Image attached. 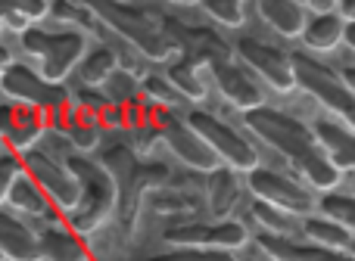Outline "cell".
Wrapping results in <instances>:
<instances>
[{"label": "cell", "mask_w": 355, "mask_h": 261, "mask_svg": "<svg viewBox=\"0 0 355 261\" xmlns=\"http://www.w3.org/2000/svg\"><path fill=\"white\" fill-rule=\"evenodd\" d=\"M100 87H103V97L110 100L112 106H128V103H135V100H141V78H137V72H128V69H122V66Z\"/></svg>", "instance_id": "cell-28"}, {"label": "cell", "mask_w": 355, "mask_h": 261, "mask_svg": "<svg viewBox=\"0 0 355 261\" xmlns=\"http://www.w3.org/2000/svg\"><path fill=\"white\" fill-rule=\"evenodd\" d=\"M231 53H237V60L256 75L262 84H268L277 93H293L296 81H293V66H290V53L281 50L277 44L262 41L252 35H240L231 44Z\"/></svg>", "instance_id": "cell-11"}, {"label": "cell", "mask_w": 355, "mask_h": 261, "mask_svg": "<svg viewBox=\"0 0 355 261\" xmlns=\"http://www.w3.org/2000/svg\"><path fill=\"white\" fill-rule=\"evenodd\" d=\"M19 35H22L25 53H31L37 60V72L47 81H56V84H62V81L75 72L78 60L87 50V35L78 28L50 31V28L28 25V28L19 31Z\"/></svg>", "instance_id": "cell-5"}, {"label": "cell", "mask_w": 355, "mask_h": 261, "mask_svg": "<svg viewBox=\"0 0 355 261\" xmlns=\"http://www.w3.org/2000/svg\"><path fill=\"white\" fill-rule=\"evenodd\" d=\"M202 75H209L215 91H218L234 109L246 112V109H256V106L265 103L262 84H259L256 75H252L243 62L234 60L231 50L209 56V60L202 62Z\"/></svg>", "instance_id": "cell-12"}, {"label": "cell", "mask_w": 355, "mask_h": 261, "mask_svg": "<svg viewBox=\"0 0 355 261\" xmlns=\"http://www.w3.org/2000/svg\"><path fill=\"white\" fill-rule=\"evenodd\" d=\"M0 255L6 261H41L37 233L3 208H0Z\"/></svg>", "instance_id": "cell-17"}, {"label": "cell", "mask_w": 355, "mask_h": 261, "mask_svg": "<svg viewBox=\"0 0 355 261\" xmlns=\"http://www.w3.org/2000/svg\"><path fill=\"white\" fill-rule=\"evenodd\" d=\"M37 246H41V261H91L85 237L60 221H50V227L37 233Z\"/></svg>", "instance_id": "cell-18"}, {"label": "cell", "mask_w": 355, "mask_h": 261, "mask_svg": "<svg viewBox=\"0 0 355 261\" xmlns=\"http://www.w3.org/2000/svg\"><path fill=\"white\" fill-rule=\"evenodd\" d=\"M250 212H252V221L259 224V231L265 233H277V237H302L300 233V215H290L277 206H268L262 199H252L250 202Z\"/></svg>", "instance_id": "cell-26"}, {"label": "cell", "mask_w": 355, "mask_h": 261, "mask_svg": "<svg viewBox=\"0 0 355 261\" xmlns=\"http://www.w3.org/2000/svg\"><path fill=\"white\" fill-rule=\"evenodd\" d=\"M250 231L237 218H190L181 224H168L162 231L166 246H190V249H227L237 252L246 246Z\"/></svg>", "instance_id": "cell-7"}, {"label": "cell", "mask_w": 355, "mask_h": 261, "mask_svg": "<svg viewBox=\"0 0 355 261\" xmlns=\"http://www.w3.org/2000/svg\"><path fill=\"white\" fill-rule=\"evenodd\" d=\"M312 128L318 134L321 146L327 150V156H331V162L340 168V174L352 171V187H355V134L346 131L343 125H334V122H315Z\"/></svg>", "instance_id": "cell-21"}, {"label": "cell", "mask_w": 355, "mask_h": 261, "mask_svg": "<svg viewBox=\"0 0 355 261\" xmlns=\"http://www.w3.org/2000/svg\"><path fill=\"white\" fill-rule=\"evenodd\" d=\"M116 69H119L116 50H112L110 44H94V47L85 50V56H81L78 66H75V72H78V78L85 87H100Z\"/></svg>", "instance_id": "cell-24"}, {"label": "cell", "mask_w": 355, "mask_h": 261, "mask_svg": "<svg viewBox=\"0 0 355 261\" xmlns=\"http://www.w3.org/2000/svg\"><path fill=\"white\" fill-rule=\"evenodd\" d=\"M290 66H293V81L300 91H306L312 100H318L331 116L340 118L346 131L355 134V91L346 84V78L321 62L309 50H293L290 53Z\"/></svg>", "instance_id": "cell-4"}, {"label": "cell", "mask_w": 355, "mask_h": 261, "mask_svg": "<svg viewBox=\"0 0 355 261\" xmlns=\"http://www.w3.org/2000/svg\"><path fill=\"white\" fill-rule=\"evenodd\" d=\"M10 62H12L10 50H6V47H3V44H0V72H3V69H6V66H10Z\"/></svg>", "instance_id": "cell-37"}, {"label": "cell", "mask_w": 355, "mask_h": 261, "mask_svg": "<svg viewBox=\"0 0 355 261\" xmlns=\"http://www.w3.org/2000/svg\"><path fill=\"white\" fill-rule=\"evenodd\" d=\"M243 128L256 140H262L275 156H281L290 165V171L309 183V190L324 193V190H337V183L343 181L340 168L331 162L327 150L321 146L315 128L293 112L262 103L256 109L243 112Z\"/></svg>", "instance_id": "cell-1"}, {"label": "cell", "mask_w": 355, "mask_h": 261, "mask_svg": "<svg viewBox=\"0 0 355 261\" xmlns=\"http://www.w3.org/2000/svg\"><path fill=\"white\" fill-rule=\"evenodd\" d=\"M6 202H10L16 212H25V215H35V218H50L56 221L60 218V212H56L53 206H50V199L41 193V187H37L35 181H31L25 171H19L16 181L10 183V193H6Z\"/></svg>", "instance_id": "cell-23"}, {"label": "cell", "mask_w": 355, "mask_h": 261, "mask_svg": "<svg viewBox=\"0 0 355 261\" xmlns=\"http://www.w3.org/2000/svg\"><path fill=\"white\" fill-rule=\"evenodd\" d=\"M62 162L78 181V202L72 212H66V227L78 237H94L116 215V181L97 159L85 152H69Z\"/></svg>", "instance_id": "cell-2"}, {"label": "cell", "mask_w": 355, "mask_h": 261, "mask_svg": "<svg viewBox=\"0 0 355 261\" xmlns=\"http://www.w3.org/2000/svg\"><path fill=\"white\" fill-rule=\"evenodd\" d=\"M150 122H153L156 134H159V143H166V150L172 152L184 168L196 171V174H206V171H212L215 165H218V159H215V152L206 146V140L190 128V125L184 122V116H178L175 109L153 106V118H150Z\"/></svg>", "instance_id": "cell-9"}, {"label": "cell", "mask_w": 355, "mask_h": 261, "mask_svg": "<svg viewBox=\"0 0 355 261\" xmlns=\"http://www.w3.org/2000/svg\"><path fill=\"white\" fill-rule=\"evenodd\" d=\"M300 233L309 240V243H318V246H327V249H349V246L355 243V237L346 227H340L337 221L324 218V215L312 212L306 215V218L300 221Z\"/></svg>", "instance_id": "cell-25"}, {"label": "cell", "mask_w": 355, "mask_h": 261, "mask_svg": "<svg viewBox=\"0 0 355 261\" xmlns=\"http://www.w3.org/2000/svg\"><path fill=\"white\" fill-rule=\"evenodd\" d=\"M315 212L324 218L337 221L340 227L355 237V193H337V190H324L321 196H315Z\"/></svg>", "instance_id": "cell-27"}, {"label": "cell", "mask_w": 355, "mask_h": 261, "mask_svg": "<svg viewBox=\"0 0 355 261\" xmlns=\"http://www.w3.org/2000/svg\"><path fill=\"white\" fill-rule=\"evenodd\" d=\"M141 97L153 106H166V109H178V106L184 103V97L168 84L166 75H156V72H150L141 78Z\"/></svg>", "instance_id": "cell-29"}, {"label": "cell", "mask_w": 355, "mask_h": 261, "mask_svg": "<svg viewBox=\"0 0 355 261\" xmlns=\"http://www.w3.org/2000/svg\"><path fill=\"white\" fill-rule=\"evenodd\" d=\"M340 75H343L346 84H349L352 91H355V66H343V69H340Z\"/></svg>", "instance_id": "cell-36"}, {"label": "cell", "mask_w": 355, "mask_h": 261, "mask_svg": "<svg viewBox=\"0 0 355 261\" xmlns=\"http://www.w3.org/2000/svg\"><path fill=\"white\" fill-rule=\"evenodd\" d=\"M47 131V116L41 109L31 106H12V103H0V137H3L6 150L22 156L25 150L37 146V140Z\"/></svg>", "instance_id": "cell-14"}, {"label": "cell", "mask_w": 355, "mask_h": 261, "mask_svg": "<svg viewBox=\"0 0 355 261\" xmlns=\"http://www.w3.org/2000/svg\"><path fill=\"white\" fill-rule=\"evenodd\" d=\"M259 16L268 22L281 37H300L302 25H306V6L300 0H252Z\"/></svg>", "instance_id": "cell-20"}, {"label": "cell", "mask_w": 355, "mask_h": 261, "mask_svg": "<svg viewBox=\"0 0 355 261\" xmlns=\"http://www.w3.org/2000/svg\"><path fill=\"white\" fill-rule=\"evenodd\" d=\"M97 22H103L119 41H125L135 53H141L150 62H168L175 53L166 28L150 12L137 10L135 3L122 0H78Z\"/></svg>", "instance_id": "cell-3"}, {"label": "cell", "mask_w": 355, "mask_h": 261, "mask_svg": "<svg viewBox=\"0 0 355 261\" xmlns=\"http://www.w3.org/2000/svg\"><path fill=\"white\" fill-rule=\"evenodd\" d=\"M47 12H50L53 19H60V22L78 25V31L94 28V22H97V19H94L91 12H87L85 6L78 3V0H53V3L47 6Z\"/></svg>", "instance_id": "cell-31"}, {"label": "cell", "mask_w": 355, "mask_h": 261, "mask_svg": "<svg viewBox=\"0 0 355 261\" xmlns=\"http://www.w3.org/2000/svg\"><path fill=\"white\" fill-rule=\"evenodd\" d=\"M0 152H3V150H0Z\"/></svg>", "instance_id": "cell-40"}, {"label": "cell", "mask_w": 355, "mask_h": 261, "mask_svg": "<svg viewBox=\"0 0 355 261\" xmlns=\"http://www.w3.org/2000/svg\"><path fill=\"white\" fill-rule=\"evenodd\" d=\"M240 193H243V187H240L237 171H231L227 165L225 168L215 165L212 171H206V190H202V196H206V212L212 218H231L240 202Z\"/></svg>", "instance_id": "cell-16"}, {"label": "cell", "mask_w": 355, "mask_h": 261, "mask_svg": "<svg viewBox=\"0 0 355 261\" xmlns=\"http://www.w3.org/2000/svg\"><path fill=\"white\" fill-rule=\"evenodd\" d=\"M246 190L252 193V199H262V202H268V206H277L290 215H300V218L315 212V193L306 183H300L293 174L268 168V165H262V162L246 171Z\"/></svg>", "instance_id": "cell-10"}, {"label": "cell", "mask_w": 355, "mask_h": 261, "mask_svg": "<svg viewBox=\"0 0 355 261\" xmlns=\"http://www.w3.org/2000/svg\"><path fill=\"white\" fill-rule=\"evenodd\" d=\"M0 87H3L6 97H12L19 106H31V109H41L44 116H53L62 106L72 103V93L66 84H56L47 81L37 69L25 66V62H10V66L0 72Z\"/></svg>", "instance_id": "cell-8"}, {"label": "cell", "mask_w": 355, "mask_h": 261, "mask_svg": "<svg viewBox=\"0 0 355 261\" xmlns=\"http://www.w3.org/2000/svg\"><path fill=\"white\" fill-rule=\"evenodd\" d=\"M256 249L268 261H355L352 252L327 249L318 243H302L300 237H277V233H256Z\"/></svg>", "instance_id": "cell-15"}, {"label": "cell", "mask_w": 355, "mask_h": 261, "mask_svg": "<svg viewBox=\"0 0 355 261\" xmlns=\"http://www.w3.org/2000/svg\"><path fill=\"white\" fill-rule=\"evenodd\" d=\"M19 159H22V171L41 187V193L50 199V206L60 215L72 212V206L78 202V181H75V174L66 168V162L44 150H37V146L25 150Z\"/></svg>", "instance_id": "cell-13"}, {"label": "cell", "mask_w": 355, "mask_h": 261, "mask_svg": "<svg viewBox=\"0 0 355 261\" xmlns=\"http://www.w3.org/2000/svg\"><path fill=\"white\" fill-rule=\"evenodd\" d=\"M337 12L346 22H355V0H337Z\"/></svg>", "instance_id": "cell-34"}, {"label": "cell", "mask_w": 355, "mask_h": 261, "mask_svg": "<svg viewBox=\"0 0 355 261\" xmlns=\"http://www.w3.org/2000/svg\"><path fill=\"white\" fill-rule=\"evenodd\" d=\"M200 3V10L206 12L209 19H215L218 25H225V28H237V25H243V16H246V0H196Z\"/></svg>", "instance_id": "cell-30"}, {"label": "cell", "mask_w": 355, "mask_h": 261, "mask_svg": "<svg viewBox=\"0 0 355 261\" xmlns=\"http://www.w3.org/2000/svg\"><path fill=\"white\" fill-rule=\"evenodd\" d=\"M172 3H187L190 6V3H196V0H172Z\"/></svg>", "instance_id": "cell-38"}, {"label": "cell", "mask_w": 355, "mask_h": 261, "mask_svg": "<svg viewBox=\"0 0 355 261\" xmlns=\"http://www.w3.org/2000/svg\"><path fill=\"white\" fill-rule=\"evenodd\" d=\"M184 122L206 140V146L215 152L218 162H225L227 168L237 171V174H246L250 168H256V165L262 162L256 143H252L243 131H237L234 125H227L221 116H215V112L196 106V109H187Z\"/></svg>", "instance_id": "cell-6"}, {"label": "cell", "mask_w": 355, "mask_h": 261, "mask_svg": "<svg viewBox=\"0 0 355 261\" xmlns=\"http://www.w3.org/2000/svg\"><path fill=\"white\" fill-rule=\"evenodd\" d=\"M22 171V159L16 152L3 150L0 152V202H6V193H10V183L16 181V174Z\"/></svg>", "instance_id": "cell-32"}, {"label": "cell", "mask_w": 355, "mask_h": 261, "mask_svg": "<svg viewBox=\"0 0 355 261\" xmlns=\"http://www.w3.org/2000/svg\"><path fill=\"white\" fill-rule=\"evenodd\" d=\"M343 31H346V19L334 10V12L306 16V25H302L300 37L309 53H327V50H334L337 44H343Z\"/></svg>", "instance_id": "cell-19"}, {"label": "cell", "mask_w": 355, "mask_h": 261, "mask_svg": "<svg viewBox=\"0 0 355 261\" xmlns=\"http://www.w3.org/2000/svg\"><path fill=\"white\" fill-rule=\"evenodd\" d=\"M343 44L355 53V22H346V31H343Z\"/></svg>", "instance_id": "cell-35"}, {"label": "cell", "mask_w": 355, "mask_h": 261, "mask_svg": "<svg viewBox=\"0 0 355 261\" xmlns=\"http://www.w3.org/2000/svg\"><path fill=\"white\" fill-rule=\"evenodd\" d=\"M302 6L312 12H334L337 10V0H302Z\"/></svg>", "instance_id": "cell-33"}, {"label": "cell", "mask_w": 355, "mask_h": 261, "mask_svg": "<svg viewBox=\"0 0 355 261\" xmlns=\"http://www.w3.org/2000/svg\"><path fill=\"white\" fill-rule=\"evenodd\" d=\"M122 3H135V0H122Z\"/></svg>", "instance_id": "cell-39"}, {"label": "cell", "mask_w": 355, "mask_h": 261, "mask_svg": "<svg viewBox=\"0 0 355 261\" xmlns=\"http://www.w3.org/2000/svg\"><path fill=\"white\" fill-rule=\"evenodd\" d=\"M300 3H302V0H300Z\"/></svg>", "instance_id": "cell-41"}, {"label": "cell", "mask_w": 355, "mask_h": 261, "mask_svg": "<svg viewBox=\"0 0 355 261\" xmlns=\"http://www.w3.org/2000/svg\"><path fill=\"white\" fill-rule=\"evenodd\" d=\"M166 81L175 87L178 93H181L184 103H187V100H190V103H200V100H206V93H209L202 66H200V62H193L190 56H181V53H178L175 60H168Z\"/></svg>", "instance_id": "cell-22"}]
</instances>
